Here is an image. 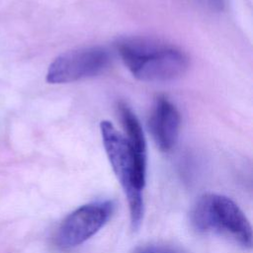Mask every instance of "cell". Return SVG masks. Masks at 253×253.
<instances>
[{
    "label": "cell",
    "instance_id": "6da1fadb",
    "mask_svg": "<svg viewBox=\"0 0 253 253\" xmlns=\"http://www.w3.org/2000/svg\"><path fill=\"white\" fill-rule=\"evenodd\" d=\"M100 131L107 157L127 200L132 228L136 229L144 212L146 153L138 151L109 121L101 122Z\"/></svg>",
    "mask_w": 253,
    "mask_h": 253
},
{
    "label": "cell",
    "instance_id": "7a4b0ae2",
    "mask_svg": "<svg viewBox=\"0 0 253 253\" xmlns=\"http://www.w3.org/2000/svg\"><path fill=\"white\" fill-rule=\"evenodd\" d=\"M119 54L138 80L144 82H168L183 76L189 66V58L180 48L159 41L131 38L118 43Z\"/></svg>",
    "mask_w": 253,
    "mask_h": 253
},
{
    "label": "cell",
    "instance_id": "3957f363",
    "mask_svg": "<svg viewBox=\"0 0 253 253\" xmlns=\"http://www.w3.org/2000/svg\"><path fill=\"white\" fill-rule=\"evenodd\" d=\"M193 228L200 233L227 237L244 248L252 247V226L239 206L230 198L209 193L201 196L190 212Z\"/></svg>",
    "mask_w": 253,
    "mask_h": 253
},
{
    "label": "cell",
    "instance_id": "277c9868",
    "mask_svg": "<svg viewBox=\"0 0 253 253\" xmlns=\"http://www.w3.org/2000/svg\"><path fill=\"white\" fill-rule=\"evenodd\" d=\"M115 211L113 201H97L83 205L63 218L54 241L61 249L77 247L90 239L109 221Z\"/></svg>",
    "mask_w": 253,
    "mask_h": 253
},
{
    "label": "cell",
    "instance_id": "5b68a950",
    "mask_svg": "<svg viewBox=\"0 0 253 253\" xmlns=\"http://www.w3.org/2000/svg\"><path fill=\"white\" fill-rule=\"evenodd\" d=\"M110 62V54L101 46H86L66 51L50 63L46 81L51 84L70 83L94 77Z\"/></svg>",
    "mask_w": 253,
    "mask_h": 253
},
{
    "label": "cell",
    "instance_id": "8992f818",
    "mask_svg": "<svg viewBox=\"0 0 253 253\" xmlns=\"http://www.w3.org/2000/svg\"><path fill=\"white\" fill-rule=\"evenodd\" d=\"M181 118L176 106L166 97H158L152 107L148 127L157 147L171 150L177 142Z\"/></svg>",
    "mask_w": 253,
    "mask_h": 253
},
{
    "label": "cell",
    "instance_id": "52a82bcc",
    "mask_svg": "<svg viewBox=\"0 0 253 253\" xmlns=\"http://www.w3.org/2000/svg\"><path fill=\"white\" fill-rule=\"evenodd\" d=\"M118 114L125 131V136L138 151L146 153L144 133L135 114L124 103L118 105Z\"/></svg>",
    "mask_w": 253,
    "mask_h": 253
},
{
    "label": "cell",
    "instance_id": "ba28073f",
    "mask_svg": "<svg viewBox=\"0 0 253 253\" xmlns=\"http://www.w3.org/2000/svg\"><path fill=\"white\" fill-rule=\"evenodd\" d=\"M132 253H185L178 247L167 244H146L136 247Z\"/></svg>",
    "mask_w": 253,
    "mask_h": 253
},
{
    "label": "cell",
    "instance_id": "9c48e42d",
    "mask_svg": "<svg viewBox=\"0 0 253 253\" xmlns=\"http://www.w3.org/2000/svg\"><path fill=\"white\" fill-rule=\"evenodd\" d=\"M201 6L211 11H220L223 6V0H194Z\"/></svg>",
    "mask_w": 253,
    "mask_h": 253
}]
</instances>
